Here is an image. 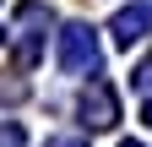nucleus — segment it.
Returning a JSON list of instances; mask_svg holds the SVG:
<instances>
[{
  "mask_svg": "<svg viewBox=\"0 0 152 147\" xmlns=\"http://www.w3.org/2000/svg\"><path fill=\"white\" fill-rule=\"evenodd\" d=\"M98 60H103L98 27H92V22H65L60 27V65H65V76H92Z\"/></svg>",
  "mask_w": 152,
  "mask_h": 147,
  "instance_id": "f257e3e1",
  "label": "nucleus"
},
{
  "mask_svg": "<svg viewBox=\"0 0 152 147\" xmlns=\"http://www.w3.org/2000/svg\"><path fill=\"white\" fill-rule=\"evenodd\" d=\"M109 33H114V44H120V49L141 44L147 33H152V6H125V11L109 22Z\"/></svg>",
  "mask_w": 152,
  "mask_h": 147,
  "instance_id": "20e7f679",
  "label": "nucleus"
},
{
  "mask_svg": "<svg viewBox=\"0 0 152 147\" xmlns=\"http://www.w3.org/2000/svg\"><path fill=\"white\" fill-rule=\"evenodd\" d=\"M141 120H147V125H152V98H147V109H141Z\"/></svg>",
  "mask_w": 152,
  "mask_h": 147,
  "instance_id": "0eeeda50",
  "label": "nucleus"
},
{
  "mask_svg": "<svg viewBox=\"0 0 152 147\" xmlns=\"http://www.w3.org/2000/svg\"><path fill=\"white\" fill-rule=\"evenodd\" d=\"M0 147H27V136H22V125L0 120Z\"/></svg>",
  "mask_w": 152,
  "mask_h": 147,
  "instance_id": "39448f33",
  "label": "nucleus"
},
{
  "mask_svg": "<svg viewBox=\"0 0 152 147\" xmlns=\"http://www.w3.org/2000/svg\"><path fill=\"white\" fill-rule=\"evenodd\" d=\"M125 147H141V142H125Z\"/></svg>",
  "mask_w": 152,
  "mask_h": 147,
  "instance_id": "6e6552de",
  "label": "nucleus"
},
{
  "mask_svg": "<svg viewBox=\"0 0 152 147\" xmlns=\"http://www.w3.org/2000/svg\"><path fill=\"white\" fill-rule=\"evenodd\" d=\"M76 109H82V125H92V131H109L120 120V98H114L109 82H87V93H82Z\"/></svg>",
  "mask_w": 152,
  "mask_h": 147,
  "instance_id": "7ed1b4c3",
  "label": "nucleus"
},
{
  "mask_svg": "<svg viewBox=\"0 0 152 147\" xmlns=\"http://www.w3.org/2000/svg\"><path fill=\"white\" fill-rule=\"evenodd\" d=\"M49 27H54V11L49 6H38V0H22V6H16V60H22V65L38 60Z\"/></svg>",
  "mask_w": 152,
  "mask_h": 147,
  "instance_id": "f03ea898",
  "label": "nucleus"
},
{
  "mask_svg": "<svg viewBox=\"0 0 152 147\" xmlns=\"http://www.w3.org/2000/svg\"><path fill=\"white\" fill-rule=\"evenodd\" d=\"M44 147H87L82 136H54V142H44Z\"/></svg>",
  "mask_w": 152,
  "mask_h": 147,
  "instance_id": "423d86ee",
  "label": "nucleus"
}]
</instances>
